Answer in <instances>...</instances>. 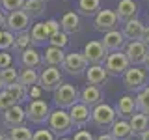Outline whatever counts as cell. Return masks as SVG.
<instances>
[{
	"instance_id": "obj_1",
	"label": "cell",
	"mask_w": 149,
	"mask_h": 140,
	"mask_svg": "<svg viewBox=\"0 0 149 140\" xmlns=\"http://www.w3.org/2000/svg\"><path fill=\"white\" fill-rule=\"evenodd\" d=\"M47 123H49V129L52 131V134L56 138L67 136L74 129L73 121H71V116H69V110H65V108L50 110V116H49V120H47Z\"/></svg>"
},
{
	"instance_id": "obj_2",
	"label": "cell",
	"mask_w": 149,
	"mask_h": 140,
	"mask_svg": "<svg viewBox=\"0 0 149 140\" xmlns=\"http://www.w3.org/2000/svg\"><path fill=\"white\" fill-rule=\"evenodd\" d=\"M123 86L129 92H140L149 84V71L143 65H130L127 71L123 73Z\"/></svg>"
},
{
	"instance_id": "obj_3",
	"label": "cell",
	"mask_w": 149,
	"mask_h": 140,
	"mask_svg": "<svg viewBox=\"0 0 149 140\" xmlns=\"http://www.w3.org/2000/svg\"><path fill=\"white\" fill-rule=\"evenodd\" d=\"M52 101L58 108H65L69 110L74 103L80 101V90L73 84H60L58 88L52 92Z\"/></svg>"
},
{
	"instance_id": "obj_4",
	"label": "cell",
	"mask_w": 149,
	"mask_h": 140,
	"mask_svg": "<svg viewBox=\"0 0 149 140\" xmlns=\"http://www.w3.org/2000/svg\"><path fill=\"white\" fill-rule=\"evenodd\" d=\"M116 120H118L116 108L108 103H99L91 108V121L99 129H110Z\"/></svg>"
},
{
	"instance_id": "obj_5",
	"label": "cell",
	"mask_w": 149,
	"mask_h": 140,
	"mask_svg": "<svg viewBox=\"0 0 149 140\" xmlns=\"http://www.w3.org/2000/svg\"><path fill=\"white\" fill-rule=\"evenodd\" d=\"M102 65L110 77H123V73L130 67V62L123 50H116V52H108Z\"/></svg>"
},
{
	"instance_id": "obj_6",
	"label": "cell",
	"mask_w": 149,
	"mask_h": 140,
	"mask_svg": "<svg viewBox=\"0 0 149 140\" xmlns=\"http://www.w3.org/2000/svg\"><path fill=\"white\" fill-rule=\"evenodd\" d=\"M62 82H63V77H62L60 67L43 65V69H41V73H39V84H37L41 90L43 92H54Z\"/></svg>"
},
{
	"instance_id": "obj_7",
	"label": "cell",
	"mask_w": 149,
	"mask_h": 140,
	"mask_svg": "<svg viewBox=\"0 0 149 140\" xmlns=\"http://www.w3.org/2000/svg\"><path fill=\"white\" fill-rule=\"evenodd\" d=\"M24 110H26V120L32 121V123H36V125L45 123V121L49 120V116H50V106H49V103L43 101V99L30 101Z\"/></svg>"
},
{
	"instance_id": "obj_8",
	"label": "cell",
	"mask_w": 149,
	"mask_h": 140,
	"mask_svg": "<svg viewBox=\"0 0 149 140\" xmlns=\"http://www.w3.org/2000/svg\"><path fill=\"white\" fill-rule=\"evenodd\" d=\"M93 26H95L97 32H110V30H116L119 28V19L116 15L114 9H99L97 15L93 17Z\"/></svg>"
},
{
	"instance_id": "obj_9",
	"label": "cell",
	"mask_w": 149,
	"mask_h": 140,
	"mask_svg": "<svg viewBox=\"0 0 149 140\" xmlns=\"http://www.w3.org/2000/svg\"><path fill=\"white\" fill-rule=\"evenodd\" d=\"M84 58H86L88 65H95V64H104L106 56H108V50L104 49L102 41H97V39H91L84 45V50H82Z\"/></svg>"
},
{
	"instance_id": "obj_10",
	"label": "cell",
	"mask_w": 149,
	"mask_h": 140,
	"mask_svg": "<svg viewBox=\"0 0 149 140\" xmlns=\"http://www.w3.org/2000/svg\"><path fill=\"white\" fill-rule=\"evenodd\" d=\"M32 24V19L26 15L22 9L6 13V28L13 34H21V32H28Z\"/></svg>"
},
{
	"instance_id": "obj_11",
	"label": "cell",
	"mask_w": 149,
	"mask_h": 140,
	"mask_svg": "<svg viewBox=\"0 0 149 140\" xmlns=\"http://www.w3.org/2000/svg\"><path fill=\"white\" fill-rule=\"evenodd\" d=\"M62 69H65V73L73 75V77H80L86 73L88 69V62L84 58L82 52H65V60L62 64Z\"/></svg>"
},
{
	"instance_id": "obj_12",
	"label": "cell",
	"mask_w": 149,
	"mask_h": 140,
	"mask_svg": "<svg viewBox=\"0 0 149 140\" xmlns=\"http://www.w3.org/2000/svg\"><path fill=\"white\" fill-rule=\"evenodd\" d=\"M147 50L149 49L140 39L127 41L125 47H123V52L129 58L130 65H143V60H146V56H147Z\"/></svg>"
},
{
	"instance_id": "obj_13",
	"label": "cell",
	"mask_w": 149,
	"mask_h": 140,
	"mask_svg": "<svg viewBox=\"0 0 149 140\" xmlns=\"http://www.w3.org/2000/svg\"><path fill=\"white\" fill-rule=\"evenodd\" d=\"M69 116H71L73 127L82 129V127H86V125L91 121V108L78 101V103H74L71 108H69Z\"/></svg>"
},
{
	"instance_id": "obj_14",
	"label": "cell",
	"mask_w": 149,
	"mask_h": 140,
	"mask_svg": "<svg viewBox=\"0 0 149 140\" xmlns=\"http://www.w3.org/2000/svg\"><path fill=\"white\" fill-rule=\"evenodd\" d=\"M86 80L88 84H91V86H99L102 88L106 82H108V77L110 75L106 73V69H104V65L102 64H95V65H88V69H86Z\"/></svg>"
},
{
	"instance_id": "obj_15",
	"label": "cell",
	"mask_w": 149,
	"mask_h": 140,
	"mask_svg": "<svg viewBox=\"0 0 149 140\" xmlns=\"http://www.w3.org/2000/svg\"><path fill=\"white\" fill-rule=\"evenodd\" d=\"M102 45H104V49L108 50V52H116V50H123L125 43H127V39H125L123 32L119 30V28H116V30H110V32H104V37H102Z\"/></svg>"
},
{
	"instance_id": "obj_16",
	"label": "cell",
	"mask_w": 149,
	"mask_h": 140,
	"mask_svg": "<svg viewBox=\"0 0 149 140\" xmlns=\"http://www.w3.org/2000/svg\"><path fill=\"white\" fill-rule=\"evenodd\" d=\"M24 121H26V110L19 103L13 105L11 108L4 110V127L11 129V127H17V125H24Z\"/></svg>"
},
{
	"instance_id": "obj_17",
	"label": "cell",
	"mask_w": 149,
	"mask_h": 140,
	"mask_svg": "<svg viewBox=\"0 0 149 140\" xmlns=\"http://www.w3.org/2000/svg\"><path fill=\"white\" fill-rule=\"evenodd\" d=\"M116 108V114H118V118H123V120H129L132 114H136L138 112V105H136V97L134 95H123L119 97L118 105L114 106Z\"/></svg>"
},
{
	"instance_id": "obj_18",
	"label": "cell",
	"mask_w": 149,
	"mask_h": 140,
	"mask_svg": "<svg viewBox=\"0 0 149 140\" xmlns=\"http://www.w3.org/2000/svg\"><path fill=\"white\" fill-rule=\"evenodd\" d=\"M110 134L114 136V140H132L134 138L129 120H123V118H118L114 123H112Z\"/></svg>"
},
{
	"instance_id": "obj_19",
	"label": "cell",
	"mask_w": 149,
	"mask_h": 140,
	"mask_svg": "<svg viewBox=\"0 0 149 140\" xmlns=\"http://www.w3.org/2000/svg\"><path fill=\"white\" fill-rule=\"evenodd\" d=\"M116 15H118L119 22H125V21L138 17V4L134 0H119L118 8H116Z\"/></svg>"
},
{
	"instance_id": "obj_20",
	"label": "cell",
	"mask_w": 149,
	"mask_h": 140,
	"mask_svg": "<svg viewBox=\"0 0 149 140\" xmlns=\"http://www.w3.org/2000/svg\"><path fill=\"white\" fill-rule=\"evenodd\" d=\"M80 103H84L86 106L93 108L95 105L102 103V90L99 86H91V84H88L84 90H80Z\"/></svg>"
},
{
	"instance_id": "obj_21",
	"label": "cell",
	"mask_w": 149,
	"mask_h": 140,
	"mask_svg": "<svg viewBox=\"0 0 149 140\" xmlns=\"http://www.w3.org/2000/svg\"><path fill=\"white\" fill-rule=\"evenodd\" d=\"M143 28H146V24H143L142 21H140L138 17L130 19V21H125L123 22V36L127 41H134V39H140L143 34Z\"/></svg>"
},
{
	"instance_id": "obj_22",
	"label": "cell",
	"mask_w": 149,
	"mask_h": 140,
	"mask_svg": "<svg viewBox=\"0 0 149 140\" xmlns=\"http://www.w3.org/2000/svg\"><path fill=\"white\" fill-rule=\"evenodd\" d=\"M21 64H22V67L37 69V67L43 65V54H41L36 47H28L26 50L21 52Z\"/></svg>"
},
{
	"instance_id": "obj_23",
	"label": "cell",
	"mask_w": 149,
	"mask_h": 140,
	"mask_svg": "<svg viewBox=\"0 0 149 140\" xmlns=\"http://www.w3.org/2000/svg\"><path fill=\"white\" fill-rule=\"evenodd\" d=\"M50 32L47 28V22H36L30 28V39H32V47H41L45 43H49Z\"/></svg>"
},
{
	"instance_id": "obj_24",
	"label": "cell",
	"mask_w": 149,
	"mask_h": 140,
	"mask_svg": "<svg viewBox=\"0 0 149 140\" xmlns=\"http://www.w3.org/2000/svg\"><path fill=\"white\" fill-rule=\"evenodd\" d=\"M63 60H65L63 49H60V47H52V45H49V47L45 49V52H43V65L62 67Z\"/></svg>"
},
{
	"instance_id": "obj_25",
	"label": "cell",
	"mask_w": 149,
	"mask_h": 140,
	"mask_svg": "<svg viewBox=\"0 0 149 140\" xmlns=\"http://www.w3.org/2000/svg\"><path fill=\"white\" fill-rule=\"evenodd\" d=\"M60 28L69 36L78 34V32H80V15L74 13V11H67L62 17V21H60Z\"/></svg>"
},
{
	"instance_id": "obj_26",
	"label": "cell",
	"mask_w": 149,
	"mask_h": 140,
	"mask_svg": "<svg viewBox=\"0 0 149 140\" xmlns=\"http://www.w3.org/2000/svg\"><path fill=\"white\" fill-rule=\"evenodd\" d=\"M22 11L30 19H39V17H43L45 11H47V2H43V0H24Z\"/></svg>"
},
{
	"instance_id": "obj_27",
	"label": "cell",
	"mask_w": 149,
	"mask_h": 140,
	"mask_svg": "<svg viewBox=\"0 0 149 140\" xmlns=\"http://www.w3.org/2000/svg\"><path fill=\"white\" fill-rule=\"evenodd\" d=\"M101 9V0H78L77 2V13L82 17H95Z\"/></svg>"
},
{
	"instance_id": "obj_28",
	"label": "cell",
	"mask_w": 149,
	"mask_h": 140,
	"mask_svg": "<svg viewBox=\"0 0 149 140\" xmlns=\"http://www.w3.org/2000/svg\"><path fill=\"white\" fill-rule=\"evenodd\" d=\"M129 123H130V129H132V134L138 136L140 133H143L146 129H149V118L142 112H136L129 118Z\"/></svg>"
},
{
	"instance_id": "obj_29",
	"label": "cell",
	"mask_w": 149,
	"mask_h": 140,
	"mask_svg": "<svg viewBox=\"0 0 149 140\" xmlns=\"http://www.w3.org/2000/svg\"><path fill=\"white\" fill-rule=\"evenodd\" d=\"M19 82H21L22 86H26L28 92H30V88H34V86L39 84V73H37L36 69L24 67L21 73H19Z\"/></svg>"
},
{
	"instance_id": "obj_30",
	"label": "cell",
	"mask_w": 149,
	"mask_h": 140,
	"mask_svg": "<svg viewBox=\"0 0 149 140\" xmlns=\"http://www.w3.org/2000/svg\"><path fill=\"white\" fill-rule=\"evenodd\" d=\"M6 90L8 93L15 99V103H24L28 99V88L26 86H22L21 82H13V84H9V86H6Z\"/></svg>"
},
{
	"instance_id": "obj_31",
	"label": "cell",
	"mask_w": 149,
	"mask_h": 140,
	"mask_svg": "<svg viewBox=\"0 0 149 140\" xmlns=\"http://www.w3.org/2000/svg\"><path fill=\"white\" fill-rule=\"evenodd\" d=\"M28 47H32V39H30V30L28 32H21V34H15V41H13L11 50L13 52L21 54L22 50H26Z\"/></svg>"
},
{
	"instance_id": "obj_32",
	"label": "cell",
	"mask_w": 149,
	"mask_h": 140,
	"mask_svg": "<svg viewBox=\"0 0 149 140\" xmlns=\"http://www.w3.org/2000/svg\"><path fill=\"white\" fill-rule=\"evenodd\" d=\"M136 105H138V112H142L149 118V84L136 93Z\"/></svg>"
},
{
	"instance_id": "obj_33",
	"label": "cell",
	"mask_w": 149,
	"mask_h": 140,
	"mask_svg": "<svg viewBox=\"0 0 149 140\" xmlns=\"http://www.w3.org/2000/svg\"><path fill=\"white\" fill-rule=\"evenodd\" d=\"M8 136L9 140H32V131L26 125H17V127L9 129Z\"/></svg>"
},
{
	"instance_id": "obj_34",
	"label": "cell",
	"mask_w": 149,
	"mask_h": 140,
	"mask_svg": "<svg viewBox=\"0 0 149 140\" xmlns=\"http://www.w3.org/2000/svg\"><path fill=\"white\" fill-rule=\"evenodd\" d=\"M49 45H52V47H60V49H65V47L69 45V34H65L62 28H60L58 32L50 34V37H49Z\"/></svg>"
},
{
	"instance_id": "obj_35",
	"label": "cell",
	"mask_w": 149,
	"mask_h": 140,
	"mask_svg": "<svg viewBox=\"0 0 149 140\" xmlns=\"http://www.w3.org/2000/svg\"><path fill=\"white\" fill-rule=\"evenodd\" d=\"M0 78H2L4 86H9V84H13V82L19 80V71L13 67V65L4 67V69H0Z\"/></svg>"
},
{
	"instance_id": "obj_36",
	"label": "cell",
	"mask_w": 149,
	"mask_h": 140,
	"mask_svg": "<svg viewBox=\"0 0 149 140\" xmlns=\"http://www.w3.org/2000/svg\"><path fill=\"white\" fill-rule=\"evenodd\" d=\"M13 41H15V34L9 32L8 28L0 30V50H11Z\"/></svg>"
},
{
	"instance_id": "obj_37",
	"label": "cell",
	"mask_w": 149,
	"mask_h": 140,
	"mask_svg": "<svg viewBox=\"0 0 149 140\" xmlns=\"http://www.w3.org/2000/svg\"><path fill=\"white\" fill-rule=\"evenodd\" d=\"M24 6V0H0V9L4 13H11L17 9H22Z\"/></svg>"
},
{
	"instance_id": "obj_38",
	"label": "cell",
	"mask_w": 149,
	"mask_h": 140,
	"mask_svg": "<svg viewBox=\"0 0 149 140\" xmlns=\"http://www.w3.org/2000/svg\"><path fill=\"white\" fill-rule=\"evenodd\" d=\"M13 105H17V103H15V99H13V97L8 93V90L4 88V90L0 92V112H4V110L11 108Z\"/></svg>"
},
{
	"instance_id": "obj_39",
	"label": "cell",
	"mask_w": 149,
	"mask_h": 140,
	"mask_svg": "<svg viewBox=\"0 0 149 140\" xmlns=\"http://www.w3.org/2000/svg\"><path fill=\"white\" fill-rule=\"evenodd\" d=\"M32 140H56L50 129H39L36 133H32Z\"/></svg>"
},
{
	"instance_id": "obj_40",
	"label": "cell",
	"mask_w": 149,
	"mask_h": 140,
	"mask_svg": "<svg viewBox=\"0 0 149 140\" xmlns=\"http://www.w3.org/2000/svg\"><path fill=\"white\" fill-rule=\"evenodd\" d=\"M13 62V58H11V54L8 52V50H0V69H4V67H9Z\"/></svg>"
},
{
	"instance_id": "obj_41",
	"label": "cell",
	"mask_w": 149,
	"mask_h": 140,
	"mask_svg": "<svg viewBox=\"0 0 149 140\" xmlns=\"http://www.w3.org/2000/svg\"><path fill=\"white\" fill-rule=\"evenodd\" d=\"M73 140H95V136H93L90 131H86V129L82 127L80 131H77V133H74Z\"/></svg>"
},
{
	"instance_id": "obj_42",
	"label": "cell",
	"mask_w": 149,
	"mask_h": 140,
	"mask_svg": "<svg viewBox=\"0 0 149 140\" xmlns=\"http://www.w3.org/2000/svg\"><path fill=\"white\" fill-rule=\"evenodd\" d=\"M47 28H49L50 34H54V32L60 30V22L56 21V19H49V21H47Z\"/></svg>"
},
{
	"instance_id": "obj_43",
	"label": "cell",
	"mask_w": 149,
	"mask_h": 140,
	"mask_svg": "<svg viewBox=\"0 0 149 140\" xmlns=\"http://www.w3.org/2000/svg\"><path fill=\"white\" fill-rule=\"evenodd\" d=\"M140 41H142V43L149 49V26L143 28V34H142V37H140Z\"/></svg>"
},
{
	"instance_id": "obj_44",
	"label": "cell",
	"mask_w": 149,
	"mask_h": 140,
	"mask_svg": "<svg viewBox=\"0 0 149 140\" xmlns=\"http://www.w3.org/2000/svg\"><path fill=\"white\" fill-rule=\"evenodd\" d=\"M95 140H114V136L110 133H101L99 136H95Z\"/></svg>"
},
{
	"instance_id": "obj_45",
	"label": "cell",
	"mask_w": 149,
	"mask_h": 140,
	"mask_svg": "<svg viewBox=\"0 0 149 140\" xmlns=\"http://www.w3.org/2000/svg\"><path fill=\"white\" fill-rule=\"evenodd\" d=\"M2 28H6V13L0 9V30H2Z\"/></svg>"
},
{
	"instance_id": "obj_46",
	"label": "cell",
	"mask_w": 149,
	"mask_h": 140,
	"mask_svg": "<svg viewBox=\"0 0 149 140\" xmlns=\"http://www.w3.org/2000/svg\"><path fill=\"white\" fill-rule=\"evenodd\" d=\"M138 140H149V129H146L143 133L138 134Z\"/></svg>"
},
{
	"instance_id": "obj_47",
	"label": "cell",
	"mask_w": 149,
	"mask_h": 140,
	"mask_svg": "<svg viewBox=\"0 0 149 140\" xmlns=\"http://www.w3.org/2000/svg\"><path fill=\"white\" fill-rule=\"evenodd\" d=\"M143 67L149 71V50H147V56H146V60H143Z\"/></svg>"
},
{
	"instance_id": "obj_48",
	"label": "cell",
	"mask_w": 149,
	"mask_h": 140,
	"mask_svg": "<svg viewBox=\"0 0 149 140\" xmlns=\"http://www.w3.org/2000/svg\"><path fill=\"white\" fill-rule=\"evenodd\" d=\"M0 140H9V136L6 133H2V131H0Z\"/></svg>"
},
{
	"instance_id": "obj_49",
	"label": "cell",
	"mask_w": 149,
	"mask_h": 140,
	"mask_svg": "<svg viewBox=\"0 0 149 140\" xmlns=\"http://www.w3.org/2000/svg\"><path fill=\"white\" fill-rule=\"evenodd\" d=\"M56 140H73V138H69V136H60V138H56Z\"/></svg>"
},
{
	"instance_id": "obj_50",
	"label": "cell",
	"mask_w": 149,
	"mask_h": 140,
	"mask_svg": "<svg viewBox=\"0 0 149 140\" xmlns=\"http://www.w3.org/2000/svg\"><path fill=\"white\" fill-rule=\"evenodd\" d=\"M4 88H6V86H4V82H2V78H0V92H2V90H4Z\"/></svg>"
},
{
	"instance_id": "obj_51",
	"label": "cell",
	"mask_w": 149,
	"mask_h": 140,
	"mask_svg": "<svg viewBox=\"0 0 149 140\" xmlns=\"http://www.w3.org/2000/svg\"><path fill=\"white\" fill-rule=\"evenodd\" d=\"M147 21H149V13H147Z\"/></svg>"
},
{
	"instance_id": "obj_52",
	"label": "cell",
	"mask_w": 149,
	"mask_h": 140,
	"mask_svg": "<svg viewBox=\"0 0 149 140\" xmlns=\"http://www.w3.org/2000/svg\"><path fill=\"white\" fill-rule=\"evenodd\" d=\"M43 2H49V0H43Z\"/></svg>"
},
{
	"instance_id": "obj_53",
	"label": "cell",
	"mask_w": 149,
	"mask_h": 140,
	"mask_svg": "<svg viewBox=\"0 0 149 140\" xmlns=\"http://www.w3.org/2000/svg\"><path fill=\"white\" fill-rule=\"evenodd\" d=\"M147 2H149V0H147Z\"/></svg>"
}]
</instances>
